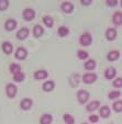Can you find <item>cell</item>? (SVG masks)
<instances>
[{"instance_id":"obj_1","label":"cell","mask_w":122,"mask_h":124,"mask_svg":"<svg viewBox=\"0 0 122 124\" xmlns=\"http://www.w3.org/2000/svg\"><path fill=\"white\" fill-rule=\"evenodd\" d=\"M79 43L82 46H89L92 43V36L89 32H85L84 34L80 35L79 38Z\"/></svg>"},{"instance_id":"obj_16","label":"cell","mask_w":122,"mask_h":124,"mask_svg":"<svg viewBox=\"0 0 122 124\" xmlns=\"http://www.w3.org/2000/svg\"><path fill=\"white\" fill-rule=\"evenodd\" d=\"M122 96V92L120 90H112L108 93V99L110 100H119V98Z\"/></svg>"},{"instance_id":"obj_24","label":"cell","mask_w":122,"mask_h":124,"mask_svg":"<svg viewBox=\"0 0 122 124\" xmlns=\"http://www.w3.org/2000/svg\"><path fill=\"white\" fill-rule=\"evenodd\" d=\"M43 33H44V30H43V28L41 25H39V24L33 28V35H34L35 38H40Z\"/></svg>"},{"instance_id":"obj_9","label":"cell","mask_w":122,"mask_h":124,"mask_svg":"<svg viewBox=\"0 0 122 124\" xmlns=\"http://www.w3.org/2000/svg\"><path fill=\"white\" fill-rule=\"evenodd\" d=\"M112 22L115 26L122 25V12L121 11H115L112 16Z\"/></svg>"},{"instance_id":"obj_31","label":"cell","mask_w":122,"mask_h":124,"mask_svg":"<svg viewBox=\"0 0 122 124\" xmlns=\"http://www.w3.org/2000/svg\"><path fill=\"white\" fill-rule=\"evenodd\" d=\"M112 85H113V87H114L115 89H120V88H122V77L115 78V79L113 80Z\"/></svg>"},{"instance_id":"obj_13","label":"cell","mask_w":122,"mask_h":124,"mask_svg":"<svg viewBox=\"0 0 122 124\" xmlns=\"http://www.w3.org/2000/svg\"><path fill=\"white\" fill-rule=\"evenodd\" d=\"M34 16H35V11H34V10L25 9L23 11V18H24V20H26V21H31Z\"/></svg>"},{"instance_id":"obj_21","label":"cell","mask_w":122,"mask_h":124,"mask_svg":"<svg viewBox=\"0 0 122 124\" xmlns=\"http://www.w3.org/2000/svg\"><path fill=\"white\" fill-rule=\"evenodd\" d=\"M16 20H12V19L7 20L6 23H5V28H6V30L7 31H12L13 29H16Z\"/></svg>"},{"instance_id":"obj_20","label":"cell","mask_w":122,"mask_h":124,"mask_svg":"<svg viewBox=\"0 0 122 124\" xmlns=\"http://www.w3.org/2000/svg\"><path fill=\"white\" fill-rule=\"evenodd\" d=\"M112 109L114 112L121 113L122 112V100H115L112 103Z\"/></svg>"},{"instance_id":"obj_5","label":"cell","mask_w":122,"mask_h":124,"mask_svg":"<svg viewBox=\"0 0 122 124\" xmlns=\"http://www.w3.org/2000/svg\"><path fill=\"white\" fill-rule=\"evenodd\" d=\"M118 36V31L114 28H108L106 31V38L108 41H114Z\"/></svg>"},{"instance_id":"obj_33","label":"cell","mask_w":122,"mask_h":124,"mask_svg":"<svg viewBox=\"0 0 122 124\" xmlns=\"http://www.w3.org/2000/svg\"><path fill=\"white\" fill-rule=\"evenodd\" d=\"M99 121V115L97 114H91L89 116V122L90 123H97Z\"/></svg>"},{"instance_id":"obj_25","label":"cell","mask_w":122,"mask_h":124,"mask_svg":"<svg viewBox=\"0 0 122 124\" xmlns=\"http://www.w3.org/2000/svg\"><path fill=\"white\" fill-rule=\"evenodd\" d=\"M43 22H44V24L47 28H52V26L54 25V20L49 16H45L44 18H43Z\"/></svg>"},{"instance_id":"obj_7","label":"cell","mask_w":122,"mask_h":124,"mask_svg":"<svg viewBox=\"0 0 122 124\" xmlns=\"http://www.w3.org/2000/svg\"><path fill=\"white\" fill-rule=\"evenodd\" d=\"M111 114V109L108 105H102L99 109V116L103 117V119H108Z\"/></svg>"},{"instance_id":"obj_26","label":"cell","mask_w":122,"mask_h":124,"mask_svg":"<svg viewBox=\"0 0 122 124\" xmlns=\"http://www.w3.org/2000/svg\"><path fill=\"white\" fill-rule=\"evenodd\" d=\"M57 33H58L59 36H62V38H65V36H67V35H68V33H69V29L66 28V26H59Z\"/></svg>"},{"instance_id":"obj_4","label":"cell","mask_w":122,"mask_h":124,"mask_svg":"<svg viewBox=\"0 0 122 124\" xmlns=\"http://www.w3.org/2000/svg\"><path fill=\"white\" fill-rule=\"evenodd\" d=\"M115 76H117V69L112 66L108 67L106 70H105V78L108 80L111 79H115Z\"/></svg>"},{"instance_id":"obj_6","label":"cell","mask_w":122,"mask_h":124,"mask_svg":"<svg viewBox=\"0 0 122 124\" xmlns=\"http://www.w3.org/2000/svg\"><path fill=\"white\" fill-rule=\"evenodd\" d=\"M16 92H18V89H16V87L13 84H8L6 86V93H7V96L9 98H13L16 94Z\"/></svg>"},{"instance_id":"obj_29","label":"cell","mask_w":122,"mask_h":124,"mask_svg":"<svg viewBox=\"0 0 122 124\" xmlns=\"http://www.w3.org/2000/svg\"><path fill=\"white\" fill-rule=\"evenodd\" d=\"M77 56L79 59H87L88 57H89V54H88V52L87 51H84V49H79V51L77 52Z\"/></svg>"},{"instance_id":"obj_22","label":"cell","mask_w":122,"mask_h":124,"mask_svg":"<svg viewBox=\"0 0 122 124\" xmlns=\"http://www.w3.org/2000/svg\"><path fill=\"white\" fill-rule=\"evenodd\" d=\"M47 71L46 70H38V71H35L34 73V78L35 79H39V80H41V79H45V78L47 77Z\"/></svg>"},{"instance_id":"obj_18","label":"cell","mask_w":122,"mask_h":124,"mask_svg":"<svg viewBox=\"0 0 122 124\" xmlns=\"http://www.w3.org/2000/svg\"><path fill=\"white\" fill-rule=\"evenodd\" d=\"M54 87H55L54 81H53V80H49V81H45L44 84H43V90L49 92V91H52V90L54 89Z\"/></svg>"},{"instance_id":"obj_32","label":"cell","mask_w":122,"mask_h":124,"mask_svg":"<svg viewBox=\"0 0 122 124\" xmlns=\"http://www.w3.org/2000/svg\"><path fill=\"white\" fill-rule=\"evenodd\" d=\"M8 7H9L8 0H0V10H6Z\"/></svg>"},{"instance_id":"obj_19","label":"cell","mask_w":122,"mask_h":124,"mask_svg":"<svg viewBox=\"0 0 122 124\" xmlns=\"http://www.w3.org/2000/svg\"><path fill=\"white\" fill-rule=\"evenodd\" d=\"M2 51L5 52L7 55H10L13 51V47H12V44L10 42H3L2 43Z\"/></svg>"},{"instance_id":"obj_30","label":"cell","mask_w":122,"mask_h":124,"mask_svg":"<svg viewBox=\"0 0 122 124\" xmlns=\"http://www.w3.org/2000/svg\"><path fill=\"white\" fill-rule=\"evenodd\" d=\"M10 71L14 75V74L21 71V67H20V65H18V64H11V65H10Z\"/></svg>"},{"instance_id":"obj_3","label":"cell","mask_w":122,"mask_h":124,"mask_svg":"<svg viewBox=\"0 0 122 124\" xmlns=\"http://www.w3.org/2000/svg\"><path fill=\"white\" fill-rule=\"evenodd\" d=\"M97 78H98V76H97L95 73H87L82 76V81H84L86 85H91L96 81Z\"/></svg>"},{"instance_id":"obj_12","label":"cell","mask_w":122,"mask_h":124,"mask_svg":"<svg viewBox=\"0 0 122 124\" xmlns=\"http://www.w3.org/2000/svg\"><path fill=\"white\" fill-rule=\"evenodd\" d=\"M29 33H30V31H29L28 28H22L21 30H19V32L16 33V38L19 40H25L29 36Z\"/></svg>"},{"instance_id":"obj_36","label":"cell","mask_w":122,"mask_h":124,"mask_svg":"<svg viewBox=\"0 0 122 124\" xmlns=\"http://www.w3.org/2000/svg\"><path fill=\"white\" fill-rule=\"evenodd\" d=\"M120 5H121V7H122V0H121V1H120Z\"/></svg>"},{"instance_id":"obj_15","label":"cell","mask_w":122,"mask_h":124,"mask_svg":"<svg viewBox=\"0 0 122 124\" xmlns=\"http://www.w3.org/2000/svg\"><path fill=\"white\" fill-rule=\"evenodd\" d=\"M97 66V63L95 59H87L84 64V68L87 70H94Z\"/></svg>"},{"instance_id":"obj_34","label":"cell","mask_w":122,"mask_h":124,"mask_svg":"<svg viewBox=\"0 0 122 124\" xmlns=\"http://www.w3.org/2000/svg\"><path fill=\"white\" fill-rule=\"evenodd\" d=\"M118 0H107L106 3L107 6H109V7H115V6H118Z\"/></svg>"},{"instance_id":"obj_14","label":"cell","mask_w":122,"mask_h":124,"mask_svg":"<svg viewBox=\"0 0 122 124\" xmlns=\"http://www.w3.org/2000/svg\"><path fill=\"white\" fill-rule=\"evenodd\" d=\"M28 56V52H26L25 48L23 47H19V48L16 51V57L18 59H24Z\"/></svg>"},{"instance_id":"obj_10","label":"cell","mask_w":122,"mask_h":124,"mask_svg":"<svg viewBox=\"0 0 122 124\" xmlns=\"http://www.w3.org/2000/svg\"><path fill=\"white\" fill-rule=\"evenodd\" d=\"M119 57H120V52L118 49H112L107 54V59L109 62H115L119 59Z\"/></svg>"},{"instance_id":"obj_8","label":"cell","mask_w":122,"mask_h":124,"mask_svg":"<svg viewBox=\"0 0 122 124\" xmlns=\"http://www.w3.org/2000/svg\"><path fill=\"white\" fill-rule=\"evenodd\" d=\"M97 109H100V101L99 100H94L91 102H89L86 107L87 112H94Z\"/></svg>"},{"instance_id":"obj_17","label":"cell","mask_w":122,"mask_h":124,"mask_svg":"<svg viewBox=\"0 0 122 124\" xmlns=\"http://www.w3.org/2000/svg\"><path fill=\"white\" fill-rule=\"evenodd\" d=\"M20 107H21L22 110H29V109L32 107V100L29 98L23 99V100L21 101V103H20Z\"/></svg>"},{"instance_id":"obj_23","label":"cell","mask_w":122,"mask_h":124,"mask_svg":"<svg viewBox=\"0 0 122 124\" xmlns=\"http://www.w3.org/2000/svg\"><path fill=\"white\" fill-rule=\"evenodd\" d=\"M53 121V116L51 114H43L40 119L41 124H51Z\"/></svg>"},{"instance_id":"obj_38","label":"cell","mask_w":122,"mask_h":124,"mask_svg":"<svg viewBox=\"0 0 122 124\" xmlns=\"http://www.w3.org/2000/svg\"><path fill=\"white\" fill-rule=\"evenodd\" d=\"M110 124H114V123H110Z\"/></svg>"},{"instance_id":"obj_28","label":"cell","mask_w":122,"mask_h":124,"mask_svg":"<svg viewBox=\"0 0 122 124\" xmlns=\"http://www.w3.org/2000/svg\"><path fill=\"white\" fill-rule=\"evenodd\" d=\"M63 119H64V122H65L66 124H74L75 123V119H74V116L71 115V114H68V113H65V114H64Z\"/></svg>"},{"instance_id":"obj_37","label":"cell","mask_w":122,"mask_h":124,"mask_svg":"<svg viewBox=\"0 0 122 124\" xmlns=\"http://www.w3.org/2000/svg\"><path fill=\"white\" fill-rule=\"evenodd\" d=\"M82 124H89V123H82Z\"/></svg>"},{"instance_id":"obj_11","label":"cell","mask_w":122,"mask_h":124,"mask_svg":"<svg viewBox=\"0 0 122 124\" xmlns=\"http://www.w3.org/2000/svg\"><path fill=\"white\" fill-rule=\"evenodd\" d=\"M61 7H62V10H63L65 13H72L74 10V5L72 2H68V1L63 2Z\"/></svg>"},{"instance_id":"obj_35","label":"cell","mask_w":122,"mask_h":124,"mask_svg":"<svg viewBox=\"0 0 122 124\" xmlns=\"http://www.w3.org/2000/svg\"><path fill=\"white\" fill-rule=\"evenodd\" d=\"M80 2H81V5H84V6H89V5H91V0H88V1H86V0H80Z\"/></svg>"},{"instance_id":"obj_2","label":"cell","mask_w":122,"mask_h":124,"mask_svg":"<svg viewBox=\"0 0 122 124\" xmlns=\"http://www.w3.org/2000/svg\"><path fill=\"white\" fill-rule=\"evenodd\" d=\"M89 97H90L89 92L86 91V90H79V91L77 92V99L80 104L87 103V101L89 100Z\"/></svg>"},{"instance_id":"obj_27","label":"cell","mask_w":122,"mask_h":124,"mask_svg":"<svg viewBox=\"0 0 122 124\" xmlns=\"http://www.w3.org/2000/svg\"><path fill=\"white\" fill-rule=\"evenodd\" d=\"M24 78H25V75H24V73H22V71H19V73H16L13 75V80L16 82L23 81Z\"/></svg>"}]
</instances>
